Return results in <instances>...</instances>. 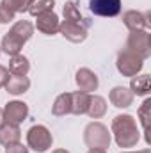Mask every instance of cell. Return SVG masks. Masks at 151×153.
Segmentation results:
<instances>
[{"instance_id": "12", "label": "cell", "mask_w": 151, "mask_h": 153, "mask_svg": "<svg viewBox=\"0 0 151 153\" xmlns=\"http://www.w3.org/2000/svg\"><path fill=\"white\" fill-rule=\"evenodd\" d=\"M109 98H110V102H112L114 107H117V109H126V107H130L132 102H133V93H132L130 89L123 87V85H117V87H114L112 91H110Z\"/></svg>"}, {"instance_id": "26", "label": "cell", "mask_w": 151, "mask_h": 153, "mask_svg": "<svg viewBox=\"0 0 151 153\" xmlns=\"http://www.w3.org/2000/svg\"><path fill=\"white\" fill-rule=\"evenodd\" d=\"M14 20V13L11 9H7L2 2H0V23H9Z\"/></svg>"}, {"instance_id": "22", "label": "cell", "mask_w": 151, "mask_h": 153, "mask_svg": "<svg viewBox=\"0 0 151 153\" xmlns=\"http://www.w3.org/2000/svg\"><path fill=\"white\" fill-rule=\"evenodd\" d=\"M139 119H141V123H142V128H144V134H146V141L150 143V135H148V128H150V119H151V100H146L142 105H141V109H139Z\"/></svg>"}, {"instance_id": "17", "label": "cell", "mask_w": 151, "mask_h": 153, "mask_svg": "<svg viewBox=\"0 0 151 153\" xmlns=\"http://www.w3.org/2000/svg\"><path fill=\"white\" fill-rule=\"evenodd\" d=\"M29 70H30V62H29L27 57H23V55H20V53L11 57V61H9V71H11L13 75L27 76Z\"/></svg>"}, {"instance_id": "3", "label": "cell", "mask_w": 151, "mask_h": 153, "mask_svg": "<svg viewBox=\"0 0 151 153\" xmlns=\"http://www.w3.org/2000/svg\"><path fill=\"white\" fill-rule=\"evenodd\" d=\"M124 50L137 55L139 59H148L151 55V34L148 30H137V32H132L128 39H126V45H124Z\"/></svg>"}, {"instance_id": "23", "label": "cell", "mask_w": 151, "mask_h": 153, "mask_svg": "<svg viewBox=\"0 0 151 153\" xmlns=\"http://www.w3.org/2000/svg\"><path fill=\"white\" fill-rule=\"evenodd\" d=\"M53 7H55V0H36L30 5L29 13L32 16H39V14H44V13H52Z\"/></svg>"}, {"instance_id": "28", "label": "cell", "mask_w": 151, "mask_h": 153, "mask_svg": "<svg viewBox=\"0 0 151 153\" xmlns=\"http://www.w3.org/2000/svg\"><path fill=\"white\" fill-rule=\"evenodd\" d=\"M7 80H9V70L0 66V87H4L7 84Z\"/></svg>"}, {"instance_id": "5", "label": "cell", "mask_w": 151, "mask_h": 153, "mask_svg": "<svg viewBox=\"0 0 151 153\" xmlns=\"http://www.w3.org/2000/svg\"><path fill=\"white\" fill-rule=\"evenodd\" d=\"M89 25H91V22L85 20V18L82 22H66L64 20L59 25V32L68 39V41H71V43H82V41H85V38H87Z\"/></svg>"}, {"instance_id": "27", "label": "cell", "mask_w": 151, "mask_h": 153, "mask_svg": "<svg viewBox=\"0 0 151 153\" xmlns=\"http://www.w3.org/2000/svg\"><path fill=\"white\" fill-rule=\"evenodd\" d=\"M5 153H29V150L20 143H13V144L5 146Z\"/></svg>"}, {"instance_id": "1", "label": "cell", "mask_w": 151, "mask_h": 153, "mask_svg": "<svg viewBox=\"0 0 151 153\" xmlns=\"http://www.w3.org/2000/svg\"><path fill=\"white\" fill-rule=\"evenodd\" d=\"M112 132L119 148H133L139 143L137 123L130 114H119L112 121Z\"/></svg>"}, {"instance_id": "32", "label": "cell", "mask_w": 151, "mask_h": 153, "mask_svg": "<svg viewBox=\"0 0 151 153\" xmlns=\"http://www.w3.org/2000/svg\"><path fill=\"white\" fill-rule=\"evenodd\" d=\"M53 153H70V152H68V150H55Z\"/></svg>"}, {"instance_id": "25", "label": "cell", "mask_w": 151, "mask_h": 153, "mask_svg": "<svg viewBox=\"0 0 151 153\" xmlns=\"http://www.w3.org/2000/svg\"><path fill=\"white\" fill-rule=\"evenodd\" d=\"M62 13H64L66 22H82V20H84V18H82V14H80V11H78L76 2H73V0H70V2H66V4H64Z\"/></svg>"}, {"instance_id": "31", "label": "cell", "mask_w": 151, "mask_h": 153, "mask_svg": "<svg viewBox=\"0 0 151 153\" xmlns=\"http://www.w3.org/2000/svg\"><path fill=\"white\" fill-rule=\"evenodd\" d=\"M126 153H151V150H142V152H126Z\"/></svg>"}, {"instance_id": "20", "label": "cell", "mask_w": 151, "mask_h": 153, "mask_svg": "<svg viewBox=\"0 0 151 153\" xmlns=\"http://www.w3.org/2000/svg\"><path fill=\"white\" fill-rule=\"evenodd\" d=\"M105 112H107V102L101 96H91L87 114L91 116L93 119H100V117L105 116Z\"/></svg>"}, {"instance_id": "6", "label": "cell", "mask_w": 151, "mask_h": 153, "mask_svg": "<svg viewBox=\"0 0 151 153\" xmlns=\"http://www.w3.org/2000/svg\"><path fill=\"white\" fill-rule=\"evenodd\" d=\"M115 64H117L119 73L124 76H135L142 70V59H139L137 55H133V53H130L126 50L119 52Z\"/></svg>"}, {"instance_id": "8", "label": "cell", "mask_w": 151, "mask_h": 153, "mask_svg": "<svg viewBox=\"0 0 151 153\" xmlns=\"http://www.w3.org/2000/svg\"><path fill=\"white\" fill-rule=\"evenodd\" d=\"M89 9L98 16H117L121 13V0H91Z\"/></svg>"}, {"instance_id": "11", "label": "cell", "mask_w": 151, "mask_h": 153, "mask_svg": "<svg viewBox=\"0 0 151 153\" xmlns=\"http://www.w3.org/2000/svg\"><path fill=\"white\" fill-rule=\"evenodd\" d=\"M75 80H76L78 89H80V91H84V93L96 91V89H98V85H100L98 76L94 75L89 68H82V70H78V71H76Z\"/></svg>"}, {"instance_id": "7", "label": "cell", "mask_w": 151, "mask_h": 153, "mask_svg": "<svg viewBox=\"0 0 151 153\" xmlns=\"http://www.w3.org/2000/svg\"><path fill=\"white\" fill-rule=\"evenodd\" d=\"M124 25L132 30H148L150 29V13H139V11H126L123 14Z\"/></svg>"}, {"instance_id": "24", "label": "cell", "mask_w": 151, "mask_h": 153, "mask_svg": "<svg viewBox=\"0 0 151 153\" xmlns=\"http://www.w3.org/2000/svg\"><path fill=\"white\" fill-rule=\"evenodd\" d=\"M34 2H36V0H2V4H4L7 9H11L14 14H16V13H25V11H29Z\"/></svg>"}, {"instance_id": "14", "label": "cell", "mask_w": 151, "mask_h": 153, "mask_svg": "<svg viewBox=\"0 0 151 153\" xmlns=\"http://www.w3.org/2000/svg\"><path fill=\"white\" fill-rule=\"evenodd\" d=\"M89 100H91L89 93H84V91L71 93V114H76V116L87 114Z\"/></svg>"}, {"instance_id": "29", "label": "cell", "mask_w": 151, "mask_h": 153, "mask_svg": "<svg viewBox=\"0 0 151 153\" xmlns=\"http://www.w3.org/2000/svg\"><path fill=\"white\" fill-rule=\"evenodd\" d=\"M87 153H107L105 150H98V148H91Z\"/></svg>"}, {"instance_id": "4", "label": "cell", "mask_w": 151, "mask_h": 153, "mask_svg": "<svg viewBox=\"0 0 151 153\" xmlns=\"http://www.w3.org/2000/svg\"><path fill=\"white\" fill-rule=\"evenodd\" d=\"M52 143H53V137H52L50 130L43 125H34L27 132V144L39 153L46 152L52 146Z\"/></svg>"}, {"instance_id": "30", "label": "cell", "mask_w": 151, "mask_h": 153, "mask_svg": "<svg viewBox=\"0 0 151 153\" xmlns=\"http://www.w3.org/2000/svg\"><path fill=\"white\" fill-rule=\"evenodd\" d=\"M5 123V117H4V109H0V126Z\"/></svg>"}, {"instance_id": "9", "label": "cell", "mask_w": 151, "mask_h": 153, "mask_svg": "<svg viewBox=\"0 0 151 153\" xmlns=\"http://www.w3.org/2000/svg\"><path fill=\"white\" fill-rule=\"evenodd\" d=\"M29 116V107L23 102H9L4 109V117L5 123H13V125H20L25 117Z\"/></svg>"}, {"instance_id": "21", "label": "cell", "mask_w": 151, "mask_h": 153, "mask_svg": "<svg viewBox=\"0 0 151 153\" xmlns=\"http://www.w3.org/2000/svg\"><path fill=\"white\" fill-rule=\"evenodd\" d=\"M11 32H13V34H16L18 38L23 41V43H27L29 39L32 38V34H34V25H32L30 22L21 20V22H16V23L11 27Z\"/></svg>"}, {"instance_id": "13", "label": "cell", "mask_w": 151, "mask_h": 153, "mask_svg": "<svg viewBox=\"0 0 151 153\" xmlns=\"http://www.w3.org/2000/svg\"><path fill=\"white\" fill-rule=\"evenodd\" d=\"M21 137V130L18 128V125H13V123H4L0 126V144L7 146V144H13V143H18Z\"/></svg>"}, {"instance_id": "19", "label": "cell", "mask_w": 151, "mask_h": 153, "mask_svg": "<svg viewBox=\"0 0 151 153\" xmlns=\"http://www.w3.org/2000/svg\"><path fill=\"white\" fill-rule=\"evenodd\" d=\"M151 89V78L150 75H141L132 78V84H130V91L137 96H146Z\"/></svg>"}, {"instance_id": "10", "label": "cell", "mask_w": 151, "mask_h": 153, "mask_svg": "<svg viewBox=\"0 0 151 153\" xmlns=\"http://www.w3.org/2000/svg\"><path fill=\"white\" fill-rule=\"evenodd\" d=\"M36 18H38L36 27H38L39 32H43V34H46V36H53V34L59 32V25H61V22H59L57 14H55L53 11H52V13L39 14V16H36Z\"/></svg>"}, {"instance_id": "2", "label": "cell", "mask_w": 151, "mask_h": 153, "mask_svg": "<svg viewBox=\"0 0 151 153\" xmlns=\"http://www.w3.org/2000/svg\"><path fill=\"white\" fill-rule=\"evenodd\" d=\"M84 141L89 148L107 150L110 146V134L109 128L101 123H89L84 132Z\"/></svg>"}, {"instance_id": "18", "label": "cell", "mask_w": 151, "mask_h": 153, "mask_svg": "<svg viewBox=\"0 0 151 153\" xmlns=\"http://www.w3.org/2000/svg\"><path fill=\"white\" fill-rule=\"evenodd\" d=\"M53 116H66L71 114V93H62L57 96V100L52 105Z\"/></svg>"}, {"instance_id": "16", "label": "cell", "mask_w": 151, "mask_h": 153, "mask_svg": "<svg viewBox=\"0 0 151 153\" xmlns=\"http://www.w3.org/2000/svg\"><path fill=\"white\" fill-rule=\"evenodd\" d=\"M23 45H25V43L18 38L16 34H13L11 30L4 36V39H2V50H4L7 55H11V57H13V55H18L20 50L23 48Z\"/></svg>"}, {"instance_id": "15", "label": "cell", "mask_w": 151, "mask_h": 153, "mask_svg": "<svg viewBox=\"0 0 151 153\" xmlns=\"http://www.w3.org/2000/svg\"><path fill=\"white\" fill-rule=\"evenodd\" d=\"M4 87L7 89L9 94H21V93L29 91V87H30V80H29L27 76L13 75V76H9V80H7V84H5Z\"/></svg>"}]
</instances>
